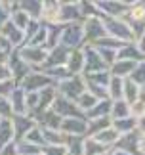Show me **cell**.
<instances>
[{
	"mask_svg": "<svg viewBox=\"0 0 145 155\" xmlns=\"http://www.w3.org/2000/svg\"><path fill=\"white\" fill-rule=\"evenodd\" d=\"M78 104H80L82 107H92V105H95V104H98V102H95V98L92 96V94H82V96H80V102H78Z\"/></svg>",
	"mask_w": 145,
	"mask_h": 155,
	"instance_id": "3957f363",
	"label": "cell"
},
{
	"mask_svg": "<svg viewBox=\"0 0 145 155\" xmlns=\"http://www.w3.org/2000/svg\"><path fill=\"white\" fill-rule=\"evenodd\" d=\"M6 77H8V71H6L4 65H0V79H6Z\"/></svg>",
	"mask_w": 145,
	"mask_h": 155,
	"instance_id": "52a82bcc",
	"label": "cell"
},
{
	"mask_svg": "<svg viewBox=\"0 0 145 155\" xmlns=\"http://www.w3.org/2000/svg\"><path fill=\"white\" fill-rule=\"evenodd\" d=\"M126 90H128V98H130V102H132V92L136 94V86H132V82H126Z\"/></svg>",
	"mask_w": 145,
	"mask_h": 155,
	"instance_id": "5b68a950",
	"label": "cell"
},
{
	"mask_svg": "<svg viewBox=\"0 0 145 155\" xmlns=\"http://www.w3.org/2000/svg\"><path fill=\"white\" fill-rule=\"evenodd\" d=\"M117 132H118V130H113V128H107L105 130V132H101V134H98V140L99 142H107V140H114V138H117Z\"/></svg>",
	"mask_w": 145,
	"mask_h": 155,
	"instance_id": "7a4b0ae2",
	"label": "cell"
},
{
	"mask_svg": "<svg viewBox=\"0 0 145 155\" xmlns=\"http://www.w3.org/2000/svg\"><path fill=\"white\" fill-rule=\"evenodd\" d=\"M29 59L40 61V59H44V56H40V50H29Z\"/></svg>",
	"mask_w": 145,
	"mask_h": 155,
	"instance_id": "277c9868",
	"label": "cell"
},
{
	"mask_svg": "<svg viewBox=\"0 0 145 155\" xmlns=\"http://www.w3.org/2000/svg\"><path fill=\"white\" fill-rule=\"evenodd\" d=\"M140 147H141V151L145 153V136H143V138H141V142H140Z\"/></svg>",
	"mask_w": 145,
	"mask_h": 155,
	"instance_id": "ba28073f",
	"label": "cell"
},
{
	"mask_svg": "<svg viewBox=\"0 0 145 155\" xmlns=\"http://www.w3.org/2000/svg\"><path fill=\"white\" fill-rule=\"evenodd\" d=\"M65 128H72V132H80L78 128H82V127H78L76 123H72V124H65Z\"/></svg>",
	"mask_w": 145,
	"mask_h": 155,
	"instance_id": "8992f818",
	"label": "cell"
},
{
	"mask_svg": "<svg viewBox=\"0 0 145 155\" xmlns=\"http://www.w3.org/2000/svg\"><path fill=\"white\" fill-rule=\"evenodd\" d=\"M103 150H105V146H101V144H94V142L86 144V147H84L86 155H95V153H101Z\"/></svg>",
	"mask_w": 145,
	"mask_h": 155,
	"instance_id": "6da1fadb",
	"label": "cell"
}]
</instances>
